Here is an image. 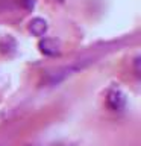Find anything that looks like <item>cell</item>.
I'll return each instance as SVG.
<instances>
[{
    "label": "cell",
    "instance_id": "obj_1",
    "mask_svg": "<svg viewBox=\"0 0 141 146\" xmlns=\"http://www.w3.org/2000/svg\"><path fill=\"white\" fill-rule=\"evenodd\" d=\"M106 104L114 111H120L126 105V98L120 90H111L106 96Z\"/></svg>",
    "mask_w": 141,
    "mask_h": 146
},
{
    "label": "cell",
    "instance_id": "obj_2",
    "mask_svg": "<svg viewBox=\"0 0 141 146\" xmlns=\"http://www.w3.org/2000/svg\"><path fill=\"white\" fill-rule=\"evenodd\" d=\"M38 47L41 50V53L49 55V56H55V55L59 53V49H61V44L56 38H43L40 40Z\"/></svg>",
    "mask_w": 141,
    "mask_h": 146
},
{
    "label": "cell",
    "instance_id": "obj_3",
    "mask_svg": "<svg viewBox=\"0 0 141 146\" xmlns=\"http://www.w3.org/2000/svg\"><path fill=\"white\" fill-rule=\"evenodd\" d=\"M47 27H49L47 21H45L44 18H40V17L30 20V23H29V32L35 36H43L45 32H47Z\"/></svg>",
    "mask_w": 141,
    "mask_h": 146
},
{
    "label": "cell",
    "instance_id": "obj_4",
    "mask_svg": "<svg viewBox=\"0 0 141 146\" xmlns=\"http://www.w3.org/2000/svg\"><path fill=\"white\" fill-rule=\"evenodd\" d=\"M21 3H23V6H24L26 9H32L34 8L35 0H21Z\"/></svg>",
    "mask_w": 141,
    "mask_h": 146
}]
</instances>
